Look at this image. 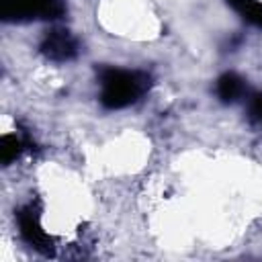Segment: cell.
Returning <instances> with one entry per match:
<instances>
[{
  "label": "cell",
  "mask_w": 262,
  "mask_h": 262,
  "mask_svg": "<svg viewBox=\"0 0 262 262\" xmlns=\"http://www.w3.org/2000/svg\"><path fill=\"white\" fill-rule=\"evenodd\" d=\"M29 141L25 137H18V135H4L2 141H0V158L4 164H10L12 160H16V156L25 149Z\"/></svg>",
  "instance_id": "8992f818"
},
{
  "label": "cell",
  "mask_w": 262,
  "mask_h": 262,
  "mask_svg": "<svg viewBox=\"0 0 262 262\" xmlns=\"http://www.w3.org/2000/svg\"><path fill=\"white\" fill-rule=\"evenodd\" d=\"M242 14H244V18L248 20V23H252V25H256V27H262V4L260 2H252L250 6H246L244 10H242Z\"/></svg>",
  "instance_id": "ba28073f"
},
{
  "label": "cell",
  "mask_w": 262,
  "mask_h": 262,
  "mask_svg": "<svg viewBox=\"0 0 262 262\" xmlns=\"http://www.w3.org/2000/svg\"><path fill=\"white\" fill-rule=\"evenodd\" d=\"M41 51L53 61H70L78 55V41L66 31H53L45 37Z\"/></svg>",
  "instance_id": "277c9868"
},
{
  "label": "cell",
  "mask_w": 262,
  "mask_h": 262,
  "mask_svg": "<svg viewBox=\"0 0 262 262\" xmlns=\"http://www.w3.org/2000/svg\"><path fill=\"white\" fill-rule=\"evenodd\" d=\"M252 2H254V0H227V4H229L231 8H235V10H239V12H242L246 6H250Z\"/></svg>",
  "instance_id": "9c48e42d"
},
{
  "label": "cell",
  "mask_w": 262,
  "mask_h": 262,
  "mask_svg": "<svg viewBox=\"0 0 262 262\" xmlns=\"http://www.w3.org/2000/svg\"><path fill=\"white\" fill-rule=\"evenodd\" d=\"M246 113L252 125L262 127V92L246 94Z\"/></svg>",
  "instance_id": "52a82bcc"
},
{
  "label": "cell",
  "mask_w": 262,
  "mask_h": 262,
  "mask_svg": "<svg viewBox=\"0 0 262 262\" xmlns=\"http://www.w3.org/2000/svg\"><path fill=\"white\" fill-rule=\"evenodd\" d=\"M18 219V229L20 235L41 254H51V239L49 235L43 231L41 223H39V215L33 211V207H25L18 211L16 215Z\"/></svg>",
  "instance_id": "3957f363"
},
{
  "label": "cell",
  "mask_w": 262,
  "mask_h": 262,
  "mask_svg": "<svg viewBox=\"0 0 262 262\" xmlns=\"http://www.w3.org/2000/svg\"><path fill=\"white\" fill-rule=\"evenodd\" d=\"M100 82V102L111 111L125 108L133 104L147 88L149 76L137 70H119V68H104L98 74Z\"/></svg>",
  "instance_id": "6da1fadb"
},
{
  "label": "cell",
  "mask_w": 262,
  "mask_h": 262,
  "mask_svg": "<svg viewBox=\"0 0 262 262\" xmlns=\"http://www.w3.org/2000/svg\"><path fill=\"white\" fill-rule=\"evenodd\" d=\"M215 92H217L219 100L225 102V104L235 102L239 98H246V94H248L246 92V82L233 72H227V74L219 76V80L215 84Z\"/></svg>",
  "instance_id": "5b68a950"
},
{
  "label": "cell",
  "mask_w": 262,
  "mask_h": 262,
  "mask_svg": "<svg viewBox=\"0 0 262 262\" xmlns=\"http://www.w3.org/2000/svg\"><path fill=\"white\" fill-rule=\"evenodd\" d=\"M2 12L6 18H57L63 4L61 0H2Z\"/></svg>",
  "instance_id": "7a4b0ae2"
}]
</instances>
